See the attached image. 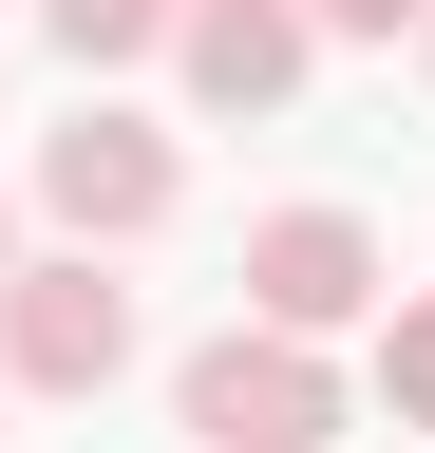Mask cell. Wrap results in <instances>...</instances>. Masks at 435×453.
<instances>
[{"label": "cell", "mask_w": 435, "mask_h": 453, "mask_svg": "<svg viewBox=\"0 0 435 453\" xmlns=\"http://www.w3.org/2000/svg\"><path fill=\"white\" fill-rule=\"evenodd\" d=\"M0 265H19V208H0Z\"/></svg>", "instance_id": "30bf717a"}, {"label": "cell", "mask_w": 435, "mask_h": 453, "mask_svg": "<svg viewBox=\"0 0 435 453\" xmlns=\"http://www.w3.org/2000/svg\"><path fill=\"white\" fill-rule=\"evenodd\" d=\"M38 38L76 76H133V57H171V0H38Z\"/></svg>", "instance_id": "8992f818"}, {"label": "cell", "mask_w": 435, "mask_h": 453, "mask_svg": "<svg viewBox=\"0 0 435 453\" xmlns=\"http://www.w3.org/2000/svg\"><path fill=\"white\" fill-rule=\"evenodd\" d=\"M322 38H416V0H303Z\"/></svg>", "instance_id": "ba28073f"}, {"label": "cell", "mask_w": 435, "mask_h": 453, "mask_svg": "<svg viewBox=\"0 0 435 453\" xmlns=\"http://www.w3.org/2000/svg\"><path fill=\"white\" fill-rule=\"evenodd\" d=\"M171 76H190V113H284L322 76V19L303 0H171Z\"/></svg>", "instance_id": "5b68a950"}, {"label": "cell", "mask_w": 435, "mask_h": 453, "mask_svg": "<svg viewBox=\"0 0 435 453\" xmlns=\"http://www.w3.org/2000/svg\"><path fill=\"white\" fill-rule=\"evenodd\" d=\"M360 378H378L398 434H435V303H378V321H360Z\"/></svg>", "instance_id": "52a82bcc"}, {"label": "cell", "mask_w": 435, "mask_h": 453, "mask_svg": "<svg viewBox=\"0 0 435 453\" xmlns=\"http://www.w3.org/2000/svg\"><path fill=\"white\" fill-rule=\"evenodd\" d=\"M341 340H284V321H228L171 359V434L190 453H341Z\"/></svg>", "instance_id": "6da1fadb"}, {"label": "cell", "mask_w": 435, "mask_h": 453, "mask_svg": "<svg viewBox=\"0 0 435 453\" xmlns=\"http://www.w3.org/2000/svg\"><path fill=\"white\" fill-rule=\"evenodd\" d=\"M378 303H398V265H378L360 208H265V226H246V321H284V340H360Z\"/></svg>", "instance_id": "277c9868"}, {"label": "cell", "mask_w": 435, "mask_h": 453, "mask_svg": "<svg viewBox=\"0 0 435 453\" xmlns=\"http://www.w3.org/2000/svg\"><path fill=\"white\" fill-rule=\"evenodd\" d=\"M133 283H114V246H19L0 265V396H114L133 378Z\"/></svg>", "instance_id": "3957f363"}, {"label": "cell", "mask_w": 435, "mask_h": 453, "mask_svg": "<svg viewBox=\"0 0 435 453\" xmlns=\"http://www.w3.org/2000/svg\"><path fill=\"white\" fill-rule=\"evenodd\" d=\"M171 208H190L171 113H133V95H95V76H76V113L38 133V226H58V246H151Z\"/></svg>", "instance_id": "7a4b0ae2"}, {"label": "cell", "mask_w": 435, "mask_h": 453, "mask_svg": "<svg viewBox=\"0 0 435 453\" xmlns=\"http://www.w3.org/2000/svg\"><path fill=\"white\" fill-rule=\"evenodd\" d=\"M416 76H435V0H416Z\"/></svg>", "instance_id": "9c48e42d"}]
</instances>
